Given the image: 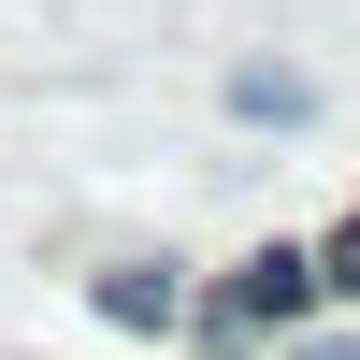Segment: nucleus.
<instances>
[{"instance_id":"nucleus-5","label":"nucleus","mask_w":360,"mask_h":360,"mask_svg":"<svg viewBox=\"0 0 360 360\" xmlns=\"http://www.w3.org/2000/svg\"><path fill=\"white\" fill-rule=\"evenodd\" d=\"M303 360H360V346H346V332H317V346H303Z\"/></svg>"},{"instance_id":"nucleus-2","label":"nucleus","mask_w":360,"mask_h":360,"mask_svg":"<svg viewBox=\"0 0 360 360\" xmlns=\"http://www.w3.org/2000/svg\"><path fill=\"white\" fill-rule=\"evenodd\" d=\"M101 317H115V332H173V317H188V288H173L159 259H115V274H101Z\"/></svg>"},{"instance_id":"nucleus-3","label":"nucleus","mask_w":360,"mask_h":360,"mask_svg":"<svg viewBox=\"0 0 360 360\" xmlns=\"http://www.w3.org/2000/svg\"><path fill=\"white\" fill-rule=\"evenodd\" d=\"M231 101H245V115H274V130H288V115H303L317 86H303V72H231Z\"/></svg>"},{"instance_id":"nucleus-1","label":"nucleus","mask_w":360,"mask_h":360,"mask_svg":"<svg viewBox=\"0 0 360 360\" xmlns=\"http://www.w3.org/2000/svg\"><path fill=\"white\" fill-rule=\"evenodd\" d=\"M288 317H317V259H303V245H259L245 274H231V303H217V346H245V332H288Z\"/></svg>"},{"instance_id":"nucleus-4","label":"nucleus","mask_w":360,"mask_h":360,"mask_svg":"<svg viewBox=\"0 0 360 360\" xmlns=\"http://www.w3.org/2000/svg\"><path fill=\"white\" fill-rule=\"evenodd\" d=\"M303 259H317V288H360V217L332 231V245H303Z\"/></svg>"}]
</instances>
